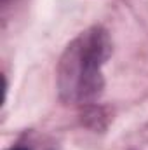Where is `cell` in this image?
<instances>
[{"instance_id": "obj_2", "label": "cell", "mask_w": 148, "mask_h": 150, "mask_svg": "<svg viewBox=\"0 0 148 150\" xmlns=\"http://www.w3.org/2000/svg\"><path fill=\"white\" fill-rule=\"evenodd\" d=\"M12 150H28V149H21V147H19V149H12Z\"/></svg>"}, {"instance_id": "obj_1", "label": "cell", "mask_w": 148, "mask_h": 150, "mask_svg": "<svg viewBox=\"0 0 148 150\" xmlns=\"http://www.w3.org/2000/svg\"><path fill=\"white\" fill-rule=\"evenodd\" d=\"M111 54L108 32L92 26L65 49L58 65V89L65 101L87 103L96 100L105 86L101 68Z\"/></svg>"}]
</instances>
